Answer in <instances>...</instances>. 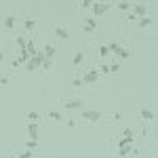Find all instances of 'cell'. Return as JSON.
Instances as JSON below:
<instances>
[{"label":"cell","mask_w":158,"mask_h":158,"mask_svg":"<svg viewBox=\"0 0 158 158\" xmlns=\"http://www.w3.org/2000/svg\"><path fill=\"white\" fill-rule=\"evenodd\" d=\"M42 59H44V53L40 51L38 55H34V57H30V59H27V63H25V70H27V72H36L38 68L42 65Z\"/></svg>","instance_id":"cell-1"},{"label":"cell","mask_w":158,"mask_h":158,"mask_svg":"<svg viewBox=\"0 0 158 158\" xmlns=\"http://www.w3.org/2000/svg\"><path fill=\"white\" fill-rule=\"evenodd\" d=\"M82 118L86 122H97V120H101V112L99 110H85L82 112Z\"/></svg>","instance_id":"cell-2"},{"label":"cell","mask_w":158,"mask_h":158,"mask_svg":"<svg viewBox=\"0 0 158 158\" xmlns=\"http://www.w3.org/2000/svg\"><path fill=\"white\" fill-rule=\"evenodd\" d=\"M99 80V72L97 70H91V72H86L85 76H82V86L85 85H95Z\"/></svg>","instance_id":"cell-3"},{"label":"cell","mask_w":158,"mask_h":158,"mask_svg":"<svg viewBox=\"0 0 158 158\" xmlns=\"http://www.w3.org/2000/svg\"><path fill=\"white\" fill-rule=\"evenodd\" d=\"M110 9V4H103V2H93V15L95 17H101V15H106Z\"/></svg>","instance_id":"cell-4"},{"label":"cell","mask_w":158,"mask_h":158,"mask_svg":"<svg viewBox=\"0 0 158 158\" xmlns=\"http://www.w3.org/2000/svg\"><path fill=\"white\" fill-rule=\"evenodd\" d=\"M63 108L65 110H80L82 108V101H80V99H68Z\"/></svg>","instance_id":"cell-5"},{"label":"cell","mask_w":158,"mask_h":158,"mask_svg":"<svg viewBox=\"0 0 158 158\" xmlns=\"http://www.w3.org/2000/svg\"><path fill=\"white\" fill-rule=\"evenodd\" d=\"M27 135H30V139L38 141V124L36 122H30V124H27Z\"/></svg>","instance_id":"cell-6"},{"label":"cell","mask_w":158,"mask_h":158,"mask_svg":"<svg viewBox=\"0 0 158 158\" xmlns=\"http://www.w3.org/2000/svg\"><path fill=\"white\" fill-rule=\"evenodd\" d=\"M82 27H85V32H95V30H97V19H95V17H91V19H86Z\"/></svg>","instance_id":"cell-7"},{"label":"cell","mask_w":158,"mask_h":158,"mask_svg":"<svg viewBox=\"0 0 158 158\" xmlns=\"http://www.w3.org/2000/svg\"><path fill=\"white\" fill-rule=\"evenodd\" d=\"M133 15H135V17H139V19H141V17H146V15H148L146 4H137V6H133Z\"/></svg>","instance_id":"cell-8"},{"label":"cell","mask_w":158,"mask_h":158,"mask_svg":"<svg viewBox=\"0 0 158 158\" xmlns=\"http://www.w3.org/2000/svg\"><path fill=\"white\" fill-rule=\"evenodd\" d=\"M139 116H141L143 120H154V110H150V108H141V110H139Z\"/></svg>","instance_id":"cell-9"},{"label":"cell","mask_w":158,"mask_h":158,"mask_svg":"<svg viewBox=\"0 0 158 158\" xmlns=\"http://www.w3.org/2000/svg\"><path fill=\"white\" fill-rule=\"evenodd\" d=\"M55 36L59 38V40H68V38H70V32L63 30V27H55Z\"/></svg>","instance_id":"cell-10"},{"label":"cell","mask_w":158,"mask_h":158,"mask_svg":"<svg viewBox=\"0 0 158 158\" xmlns=\"http://www.w3.org/2000/svg\"><path fill=\"white\" fill-rule=\"evenodd\" d=\"M131 152H135V154H137V150H133L131 146H118V154H120V156H129Z\"/></svg>","instance_id":"cell-11"},{"label":"cell","mask_w":158,"mask_h":158,"mask_svg":"<svg viewBox=\"0 0 158 158\" xmlns=\"http://www.w3.org/2000/svg\"><path fill=\"white\" fill-rule=\"evenodd\" d=\"M74 65H80V63H82V61H85V53H82V51H76V53H74Z\"/></svg>","instance_id":"cell-12"},{"label":"cell","mask_w":158,"mask_h":158,"mask_svg":"<svg viewBox=\"0 0 158 158\" xmlns=\"http://www.w3.org/2000/svg\"><path fill=\"white\" fill-rule=\"evenodd\" d=\"M15 21H17L15 15H9V17L4 19V27H6V30H13V27H15Z\"/></svg>","instance_id":"cell-13"},{"label":"cell","mask_w":158,"mask_h":158,"mask_svg":"<svg viewBox=\"0 0 158 158\" xmlns=\"http://www.w3.org/2000/svg\"><path fill=\"white\" fill-rule=\"evenodd\" d=\"M154 23V19H152V17H141V19H139V27H150V25Z\"/></svg>","instance_id":"cell-14"},{"label":"cell","mask_w":158,"mask_h":158,"mask_svg":"<svg viewBox=\"0 0 158 158\" xmlns=\"http://www.w3.org/2000/svg\"><path fill=\"white\" fill-rule=\"evenodd\" d=\"M49 118H51V120H55V122H59L61 120V112H59V110H51Z\"/></svg>","instance_id":"cell-15"},{"label":"cell","mask_w":158,"mask_h":158,"mask_svg":"<svg viewBox=\"0 0 158 158\" xmlns=\"http://www.w3.org/2000/svg\"><path fill=\"white\" fill-rule=\"evenodd\" d=\"M42 53H44V57H53V55H55V47H53V44H47V47L42 49Z\"/></svg>","instance_id":"cell-16"},{"label":"cell","mask_w":158,"mask_h":158,"mask_svg":"<svg viewBox=\"0 0 158 158\" xmlns=\"http://www.w3.org/2000/svg\"><path fill=\"white\" fill-rule=\"evenodd\" d=\"M116 55H118L120 59H129V57H131V53H129V51H127V49H122V47H120V49H118V51H116Z\"/></svg>","instance_id":"cell-17"},{"label":"cell","mask_w":158,"mask_h":158,"mask_svg":"<svg viewBox=\"0 0 158 158\" xmlns=\"http://www.w3.org/2000/svg\"><path fill=\"white\" fill-rule=\"evenodd\" d=\"M34 25H36L34 19H25V21H23V27L27 30V32H32V30H34Z\"/></svg>","instance_id":"cell-18"},{"label":"cell","mask_w":158,"mask_h":158,"mask_svg":"<svg viewBox=\"0 0 158 158\" xmlns=\"http://www.w3.org/2000/svg\"><path fill=\"white\" fill-rule=\"evenodd\" d=\"M40 68H44V70H51V68H53V59H51V57H44Z\"/></svg>","instance_id":"cell-19"},{"label":"cell","mask_w":158,"mask_h":158,"mask_svg":"<svg viewBox=\"0 0 158 158\" xmlns=\"http://www.w3.org/2000/svg\"><path fill=\"white\" fill-rule=\"evenodd\" d=\"M38 118H40V116H38V112H34V110H32V112H27V120L38 122Z\"/></svg>","instance_id":"cell-20"},{"label":"cell","mask_w":158,"mask_h":158,"mask_svg":"<svg viewBox=\"0 0 158 158\" xmlns=\"http://www.w3.org/2000/svg\"><path fill=\"white\" fill-rule=\"evenodd\" d=\"M25 44H27V38H17V47H19V51H23Z\"/></svg>","instance_id":"cell-21"},{"label":"cell","mask_w":158,"mask_h":158,"mask_svg":"<svg viewBox=\"0 0 158 158\" xmlns=\"http://www.w3.org/2000/svg\"><path fill=\"white\" fill-rule=\"evenodd\" d=\"M110 72L118 74V72H120V63H110Z\"/></svg>","instance_id":"cell-22"},{"label":"cell","mask_w":158,"mask_h":158,"mask_svg":"<svg viewBox=\"0 0 158 158\" xmlns=\"http://www.w3.org/2000/svg\"><path fill=\"white\" fill-rule=\"evenodd\" d=\"M99 55H101V57H108V55H110V49L106 47V44H101V49H99Z\"/></svg>","instance_id":"cell-23"},{"label":"cell","mask_w":158,"mask_h":158,"mask_svg":"<svg viewBox=\"0 0 158 158\" xmlns=\"http://www.w3.org/2000/svg\"><path fill=\"white\" fill-rule=\"evenodd\" d=\"M25 148H27V150H36V148H38V141H34V139H30V141L25 143Z\"/></svg>","instance_id":"cell-24"},{"label":"cell","mask_w":158,"mask_h":158,"mask_svg":"<svg viewBox=\"0 0 158 158\" xmlns=\"http://www.w3.org/2000/svg\"><path fill=\"white\" fill-rule=\"evenodd\" d=\"M118 9H120V11H131L133 6H131L129 2H120V4H118Z\"/></svg>","instance_id":"cell-25"},{"label":"cell","mask_w":158,"mask_h":158,"mask_svg":"<svg viewBox=\"0 0 158 158\" xmlns=\"http://www.w3.org/2000/svg\"><path fill=\"white\" fill-rule=\"evenodd\" d=\"M72 85L76 86V89H80V86H82V78H74V80H72Z\"/></svg>","instance_id":"cell-26"},{"label":"cell","mask_w":158,"mask_h":158,"mask_svg":"<svg viewBox=\"0 0 158 158\" xmlns=\"http://www.w3.org/2000/svg\"><path fill=\"white\" fill-rule=\"evenodd\" d=\"M99 74H110V65L108 63H101V72Z\"/></svg>","instance_id":"cell-27"},{"label":"cell","mask_w":158,"mask_h":158,"mask_svg":"<svg viewBox=\"0 0 158 158\" xmlns=\"http://www.w3.org/2000/svg\"><path fill=\"white\" fill-rule=\"evenodd\" d=\"M19 158H34V154H32V150H27V152H23Z\"/></svg>","instance_id":"cell-28"},{"label":"cell","mask_w":158,"mask_h":158,"mask_svg":"<svg viewBox=\"0 0 158 158\" xmlns=\"http://www.w3.org/2000/svg\"><path fill=\"white\" fill-rule=\"evenodd\" d=\"M82 6L89 9V6H93V0H82Z\"/></svg>","instance_id":"cell-29"},{"label":"cell","mask_w":158,"mask_h":158,"mask_svg":"<svg viewBox=\"0 0 158 158\" xmlns=\"http://www.w3.org/2000/svg\"><path fill=\"white\" fill-rule=\"evenodd\" d=\"M122 135H124V137H129V139H131V137H133V131H131V129H124V133H122Z\"/></svg>","instance_id":"cell-30"},{"label":"cell","mask_w":158,"mask_h":158,"mask_svg":"<svg viewBox=\"0 0 158 158\" xmlns=\"http://www.w3.org/2000/svg\"><path fill=\"white\" fill-rule=\"evenodd\" d=\"M68 127H70V129H74V127H78V124H76V120H74V118H70V120H68Z\"/></svg>","instance_id":"cell-31"},{"label":"cell","mask_w":158,"mask_h":158,"mask_svg":"<svg viewBox=\"0 0 158 158\" xmlns=\"http://www.w3.org/2000/svg\"><path fill=\"white\" fill-rule=\"evenodd\" d=\"M0 85H9V76H2L0 78Z\"/></svg>","instance_id":"cell-32"},{"label":"cell","mask_w":158,"mask_h":158,"mask_svg":"<svg viewBox=\"0 0 158 158\" xmlns=\"http://www.w3.org/2000/svg\"><path fill=\"white\" fill-rule=\"evenodd\" d=\"M2 59H4V53H2V51H0V63H2Z\"/></svg>","instance_id":"cell-33"},{"label":"cell","mask_w":158,"mask_h":158,"mask_svg":"<svg viewBox=\"0 0 158 158\" xmlns=\"http://www.w3.org/2000/svg\"><path fill=\"white\" fill-rule=\"evenodd\" d=\"M13 158H19V156H13Z\"/></svg>","instance_id":"cell-34"},{"label":"cell","mask_w":158,"mask_h":158,"mask_svg":"<svg viewBox=\"0 0 158 158\" xmlns=\"http://www.w3.org/2000/svg\"><path fill=\"white\" fill-rule=\"evenodd\" d=\"M156 38H158V36H156Z\"/></svg>","instance_id":"cell-35"}]
</instances>
